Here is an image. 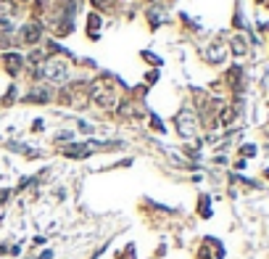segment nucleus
Segmentation results:
<instances>
[{
    "label": "nucleus",
    "instance_id": "obj_1",
    "mask_svg": "<svg viewBox=\"0 0 269 259\" xmlns=\"http://www.w3.org/2000/svg\"><path fill=\"white\" fill-rule=\"evenodd\" d=\"M66 72H69V66L64 64V61H61V58H53V61H48V66H45V69H40L37 74H45V77H50V80H64Z\"/></svg>",
    "mask_w": 269,
    "mask_h": 259
},
{
    "label": "nucleus",
    "instance_id": "obj_2",
    "mask_svg": "<svg viewBox=\"0 0 269 259\" xmlns=\"http://www.w3.org/2000/svg\"><path fill=\"white\" fill-rule=\"evenodd\" d=\"M177 130H180L182 138H193L195 135V117L190 111H182L180 117H177Z\"/></svg>",
    "mask_w": 269,
    "mask_h": 259
},
{
    "label": "nucleus",
    "instance_id": "obj_3",
    "mask_svg": "<svg viewBox=\"0 0 269 259\" xmlns=\"http://www.w3.org/2000/svg\"><path fill=\"white\" fill-rule=\"evenodd\" d=\"M40 35H42V27L40 24H27L24 29H21V35H19V43H24V45H35L37 40H40Z\"/></svg>",
    "mask_w": 269,
    "mask_h": 259
},
{
    "label": "nucleus",
    "instance_id": "obj_4",
    "mask_svg": "<svg viewBox=\"0 0 269 259\" xmlns=\"http://www.w3.org/2000/svg\"><path fill=\"white\" fill-rule=\"evenodd\" d=\"M3 66H5V72H8V74H19L21 56H19V53H5V56H3Z\"/></svg>",
    "mask_w": 269,
    "mask_h": 259
},
{
    "label": "nucleus",
    "instance_id": "obj_5",
    "mask_svg": "<svg viewBox=\"0 0 269 259\" xmlns=\"http://www.w3.org/2000/svg\"><path fill=\"white\" fill-rule=\"evenodd\" d=\"M64 154L66 156H87L90 148L87 146H69V148H64Z\"/></svg>",
    "mask_w": 269,
    "mask_h": 259
},
{
    "label": "nucleus",
    "instance_id": "obj_6",
    "mask_svg": "<svg viewBox=\"0 0 269 259\" xmlns=\"http://www.w3.org/2000/svg\"><path fill=\"white\" fill-rule=\"evenodd\" d=\"M232 50H235V56H243V53H245V43L240 40V37H235V40H232Z\"/></svg>",
    "mask_w": 269,
    "mask_h": 259
},
{
    "label": "nucleus",
    "instance_id": "obj_7",
    "mask_svg": "<svg viewBox=\"0 0 269 259\" xmlns=\"http://www.w3.org/2000/svg\"><path fill=\"white\" fill-rule=\"evenodd\" d=\"M114 3H116V0H93L95 8H114Z\"/></svg>",
    "mask_w": 269,
    "mask_h": 259
},
{
    "label": "nucleus",
    "instance_id": "obj_8",
    "mask_svg": "<svg viewBox=\"0 0 269 259\" xmlns=\"http://www.w3.org/2000/svg\"><path fill=\"white\" fill-rule=\"evenodd\" d=\"M240 154H245V156H253V154H256V146H243V148H240Z\"/></svg>",
    "mask_w": 269,
    "mask_h": 259
}]
</instances>
